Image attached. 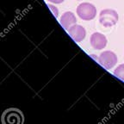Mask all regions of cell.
<instances>
[{"label":"cell","instance_id":"6da1fadb","mask_svg":"<svg viewBox=\"0 0 124 124\" xmlns=\"http://www.w3.org/2000/svg\"><path fill=\"white\" fill-rule=\"evenodd\" d=\"M119 20V16L115 10L105 9L99 14V22L103 27H112L116 25Z\"/></svg>","mask_w":124,"mask_h":124},{"label":"cell","instance_id":"7a4b0ae2","mask_svg":"<svg viewBox=\"0 0 124 124\" xmlns=\"http://www.w3.org/2000/svg\"><path fill=\"white\" fill-rule=\"evenodd\" d=\"M78 16L85 21H91L97 16V8L91 3H82L77 7Z\"/></svg>","mask_w":124,"mask_h":124},{"label":"cell","instance_id":"3957f363","mask_svg":"<svg viewBox=\"0 0 124 124\" xmlns=\"http://www.w3.org/2000/svg\"><path fill=\"white\" fill-rule=\"evenodd\" d=\"M118 61L116 54L112 51H103L98 57V62L107 70L113 68Z\"/></svg>","mask_w":124,"mask_h":124},{"label":"cell","instance_id":"277c9868","mask_svg":"<svg viewBox=\"0 0 124 124\" xmlns=\"http://www.w3.org/2000/svg\"><path fill=\"white\" fill-rule=\"evenodd\" d=\"M71 36V38L76 42H80L83 40H85V36H86V30L81 25L78 24H74V25L71 26L68 29H66Z\"/></svg>","mask_w":124,"mask_h":124},{"label":"cell","instance_id":"5b68a950","mask_svg":"<svg viewBox=\"0 0 124 124\" xmlns=\"http://www.w3.org/2000/svg\"><path fill=\"white\" fill-rule=\"evenodd\" d=\"M107 41H107L106 36L99 32L93 33L90 39L91 46L96 50H102L107 45Z\"/></svg>","mask_w":124,"mask_h":124},{"label":"cell","instance_id":"8992f818","mask_svg":"<svg viewBox=\"0 0 124 124\" xmlns=\"http://www.w3.org/2000/svg\"><path fill=\"white\" fill-rule=\"evenodd\" d=\"M60 24L62 27L66 29H68L71 26L74 25L77 23V18L75 15L71 11H66L64 14H62L60 20Z\"/></svg>","mask_w":124,"mask_h":124},{"label":"cell","instance_id":"52a82bcc","mask_svg":"<svg viewBox=\"0 0 124 124\" xmlns=\"http://www.w3.org/2000/svg\"><path fill=\"white\" fill-rule=\"evenodd\" d=\"M114 75L116 76L117 78L124 81V64L119 65V66L115 69Z\"/></svg>","mask_w":124,"mask_h":124},{"label":"cell","instance_id":"ba28073f","mask_svg":"<svg viewBox=\"0 0 124 124\" xmlns=\"http://www.w3.org/2000/svg\"><path fill=\"white\" fill-rule=\"evenodd\" d=\"M48 7L51 10V11L53 12V15H54L55 17H58V16H59V10L58 9H57L55 6L53 5V4H48Z\"/></svg>","mask_w":124,"mask_h":124},{"label":"cell","instance_id":"9c48e42d","mask_svg":"<svg viewBox=\"0 0 124 124\" xmlns=\"http://www.w3.org/2000/svg\"><path fill=\"white\" fill-rule=\"evenodd\" d=\"M47 2L49 3H52V4H61V3H63L65 1V0H46Z\"/></svg>","mask_w":124,"mask_h":124},{"label":"cell","instance_id":"30bf717a","mask_svg":"<svg viewBox=\"0 0 124 124\" xmlns=\"http://www.w3.org/2000/svg\"><path fill=\"white\" fill-rule=\"evenodd\" d=\"M78 1H81V0H78Z\"/></svg>","mask_w":124,"mask_h":124}]
</instances>
